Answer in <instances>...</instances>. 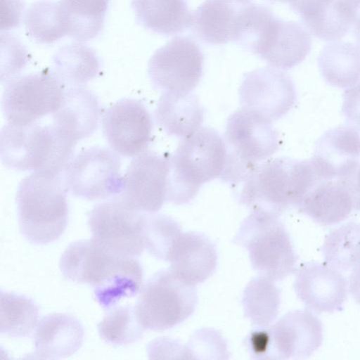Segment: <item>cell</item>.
<instances>
[{
  "mask_svg": "<svg viewBox=\"0 0 360 360\" xmlns=\"http://www.w3.org/2000/svg\"><path fill=\"white\" fill-rule=\"evenodd\" d=\"M342 112L347 124L360 131V83L345 91Z\"/></svg>",
  "mask_w": 360,
  "mask_h": 360,
  "instance_id": "obj_37",
  "label": "cell"
},
{
  "mask_svg": "<svg viewBox=\"0 0 360 360\" xmlns=\"http://www.w3.org/2000/svg\"><path fill=\"white\" fill-rule=\"evenodd\" d=\"M311 46V36L302 25L274 16L259 35L254 53L271 66L287 70L302 63Z\"/></svg>",
  "mask_w": 360,
  "mask_h": 360,
  "instance_id": "obj_18",
  "label": "cell"
},
{
  "mask_svg": "<svg viewBox=\"0 0 360 360\" xmlns=\"http://www.w3.org/2000/svg\"><path fill=\"white\" fill-rule=\"evenodd\" d=\"M349 288L353 298L360 304V265L352 269L349 280Z\"/></svg>",
  "mask_w": 360,
  "mask_h": 360,
  "instance_id": "obj_41",
  "label": "cell"
},
{
  "mask_svg": "<svg viewBox=\"0 0 360 360\" xmlns=\"http://www.w3.org/2000/svg\"><path fill=\"white\" fill-rule=\"evenodd\" d=\"M131 6L139 22L158 34L173 35L192 26L186 0H132Z\"/></svg>",
  "mask_w": 360,
  "mask_h": 360,
  "instance_id": "obj_27",
  "label": "cell"
},
{
  "mask_svg": "<svg viewBox=\"0 0 360 360\" xmlns=\"http://www.w3.org/2000/svg\"><path fill=\"white\" fill-rule=\"evenodd\" d=\"M120 166V158L114 150L101 147L84 150L65 167L67 190L75 197L90 200L117 195L124 186Z\"/></svg>",
  "mask_w": 360,
  "mask_h": 360,
  "instance_id": "obj_11",
  "label": "cell"
},
{
  "mask_svg": "<svg viewBox=\"0 0 360 360\" xmlns=\"http://www.w3.org/2000/svg\"><path fill=\"white\" fill-rule=\"evenodd\" d=\"M74 147L53 124L15 126L6 123L1 131V162L15 170L63 172Z\"/></svg>",
  "mask_w": 360,
  "mask_h": 360,
  "instance_id": "obj_7",
  "label": "cell"
},
{
  "mask_svg": "<svg viewBox=\"0 0 360 360\" xmlns=\"http://www.w3.org/2000/svg\"><path fill=\"white\" fill-rule=\"evenodd\" d=\"M25 25L27 34L40 43L51 44L66 34L58 2L41 0L27 9Z\"/></svg>",
  "mask_w": 360,
  "mask_h": 360,
  "instance_id": "obj_35",
  "label": "cell"
},
{
  "mask_svg": "<svg viewBox=\"0 0 360 360\" xmlns=\"http://www.w3.org/2000/svg\"><path fill=\"white\" fill-rule=\"evenodd\" d=\"M252 0H205L193 13V30L204 43L233 41Z\"/></svg>",
  "mask_w": 360,
  "mask_h": 360,
  "instance_id": "obj_21",
  "label": "cell"
},
{
  "mask_svg": "<svg viewBox=\"0 0 360 360\" xmlns=\"http://www.w3.org/2000/svg\"><path fill=\"white\" fill-rule=\"evenodd\" d=\"M290 5L309 32L321 40H338L352 26L340 0H296Z\"/></svg>",
  "mask_w": 360,
  "mask_h": 360,
  "instance_id": "obj_26",
  "label": "cell"
},
{
  "mask_svg": "<svg viewBox=\"0 0 360 360\" xmlns=\"http://www.w3.org/2000/svg\"><path fill=\"white\" fill-rule=\"evenodd\" d=\"M181 233L180 225L162 214H146L145 248L156 259L167 262L170 250Z\"/></svg>",
  "mask_w": 360,
  "mask_h": 360,
  "instance_id": "obj_36",
  "label": "cell"
},
{
  "mask_svg": "<svg viewBox=\"0 0 360 360\" xmlns=\"http://www.w3.org/2000/svg\"><path fill=\"white\" fill-rule=\"evenodd\" d=\"M146 214L118 198L98 204L88 214L92 239L112 254L138 257L145 249Z\"/></svg>",
  "mask_w": 360,
  "mask_h": 360,
  "instance_id": "obj_10",
  "label": "cell"
},
{
  "mask_svg": "<svg viewBox=\"0 0 360 360\" xmlns=\"http://www.w3.org/2000/svg\"><path fill=\"white\" fill-rule=\"evenodd\" d=\"M321 181L311 160L277 158L257 165L236 189L241 204L280 215Z\"/></svg>",
  "mask_w": 360,
  "mask_h": 360,
  "instance_id": "obj_3",
  "label": "cell"
},
{
  "mask_svg": "<svg viewBox=\"0 0 360 360\" xmlns=\"http://www.w3.org/2000/svg\"><path fill=\"white\" fill-rule=\"evenodd\" d=\"M33 338L37 358L61 359L71 356L80 349L84 330L75 316L65 313H52L41 318Z\"/></svg>",
  "mask_w": 360,
  "mask_h": 360,
  "instance_id": "obj_23",
  "label": "cell"
},
{
  "mask_svg": "<svg viewBox=\"0 0 360 360\" xmlns=\"http://www.w3.org/2000/svg\"><path fill=\"white\" fill-rule=\"evenodd\" d=\"M340 2L353 30H360V0H340Z\"/></svg>",
  "mask_w": 360,
  "mask_h": 360,
  "instance_id": "obj_40",
  "label": "cell"
},
{
  "mask_svg": "<svg viewBox=\"0 0 360 360\" xmlns=\"http://www.w3.org/2000/svg\"><path fill=\"white\" fill-rule=\"evenodd\" d=\"M155 117L169 135L186 138L200 128L204 110L191 91H165L158 101Z\"/></svg>",
  "mask_w": 360,
  "mask_h": 360,
  "instance_id": "obj_25",
  "label": "cell"
},
{
  "mask_svg": "<svg viewBox=\"0 0 360 360\" xmlns=\"http://www.w3.org/2000/svg\"><path fill=\"white\" fill-rule=\"evenodd\" d=\"M67 188L62 172L34 171L19 184L15 201L19 229L35 245H47L64 233L68 219Z\"/></svg>",
  "mask_w": 360,
  "mask_h": 360,
  "instance_id": "obj_2",
  "label": "cell"
},
{
  "mask_svg": "<svg viewBox=\"0 0 360 360\" xmlns=\"http://www.w3.org/2000/svg\"><path fill=\"white\" fill-rule=\"evenodd\" d=\"M204 56L188 37H176L158 49L148 62V75L158 89L191 91L202 75Z\"/></svg>",
  "mask_w": 360,
  "mask_h": 360,
  "instance_id": "obj_12",
  "label": "cell"
},
{
  "mask_svg": "<svg viewBox=\"0 0 360 360\" xmlns=\"http://www.w3.org/2000/svg\"><path fill=\"white\" fill-rule=\"evenodd\" d=\"M53 60V70L65 86H82L95 78L100 70V61L96 52L81 44L61 47Z\"/></svg>",
  "mask_w": 360,
  "mask_h": 360,
  "instance_id": "obj_30",
  "label": "cell"
},
{
  "mask_svg": "<svg viewBox=\"0 0 360 360\" xmlns=\"http://www.w3.org/2000/svg\"><path fill=\"white\" fill-rule=\"evenodd\" d=\"M109 0H60V15L66 34L85 41L102 30Z\"/></svg>",
  "mask_w": 360,
  "mask_h": 360,
  "instance_id": "obj_29",
  "label": "cell"
},
{
  "mask_svg": "<svg viewBox=\"0 0 360 360\" xmlns=\"http://www.w3.org/2000/svg\"><path fill=\"white\" fill-rule=\"evenodd\" d=\"M1 30L11 29L18 25L23 4L21 0H2Z\"/></svg>",
  "mask_w": 360,
  "mask_h": 360,
  "instance_id": "obj_39",
  "label": "cell"
},
{
  "mask_svg": "<svg viewBox=\"0 0 360 360\" xmlns=\"http://www.w3.org/2000/svg\"><path fill=\"white\" fill-rule=\"evenodd\" d=\"M100 338L113 346H127L140 340L145 329L139 323L134 307L124 305L109 309L98 323Z\"/></svg>",
  "mask_w": 360,
  "mask_h": 360,
  "instance_id": "obj_34",
  "label": "cell"
},
{
  "mask_svg": "<svg viewBox=\"0 0 360 360\" xmlns=\"http://www.w3.org/2000/svg\"><path fill=\"white\" fill-rule=\"evenodd\" d=\"M353 197L354 209L360 210V168L349 177Z\"/></svg>",
  "mask_w": 360,
  "mask_h": 360,
  "instance_id": "obj_42",
  "label": "cell"
},
{
  "mask_svg": "<svg viewBox=\"0 0 360 360\" xmlns=\"http://www.w3.org/2000/svg\"><path fill=\"white\" fill-rule=\"evenodd\" d=\"M297 207L322 225L335 224L345 220L354 208L349 177L319 182L307 193Z\"/></svg>",
  "mask_w": 360,
  "mask_h": 360,
  "instance_id": "obj_24",
  "label": "cell"
},
{
  "mask_svg": "<svg viewBox=\"0 0 360 360\" xmlns=\"http://www.w3.org/2000/svg\"><path fill=\"white\" fill-rule=\"evenodd\" d=\"M321 251L326 264L338 271L360 265V223L348 222L331 231Z\"/></svg>",
  "mask_w": 360,
  "mask_h": 360,
  "instance_id": "obj_32",
  "label": "cell"
},
{
  "mask_svg": "<svg viewBox=\"0 0 360 360\" xmlns=\"http://www.w3.org/2000/svg\"><path fill=\"white\" fill-rule=\"evenodd\" d=\"M197 304L195 285L183 282L168 269L157 271L142 286L134 310L145 330L162 331L187 319Z\"/></svg>",
  "mask_w": 360,
  "mask_h": 360,
  "instance_id": "obj_8",
  "label": "cell"
},
{
  "mask_svg": "<svg viewBox=\"0 0 360 360\" xmlns=\"http://www.w3.org/2000/svg\"><path fill=\"white\" fill-rule=\"evenodd\" d=\"M311 161L322 181L347 178L360 162V134L345 124L326 131L318 139Z\"/></svg>",
  "mask_w": 360,
  "mask_h": 360,
  "instance_id": "obj_19",
  "label": "cell"
},
{
  "mask_svg": "<svg viewBox=\"0 0 360 360\" xmlns=\"http://www.w3.org/2000/svg\"><path fill=\"white\" fill-rule=\"evenodd\" d=\"M297 297L305 307L317 313L341 310L346 300V278L336 269L316 262H306L297 270Z\"/></svg>",
  "mask_w": 360,
  "mask_h": 360,
  "instance_id": "obj_17",
  "label": "cell"
},
{
  "mask_svg": "<svg viewBox=\"0 0 360 360\" xmlns=\"http://www.w3.org/2000/svg\"><path fill=\"white\" fill-rule=\"evenodd\" d=\"M152 127L144 105L131 98L118 101L103 117V130L109 145L125 157L137 156L148 148Z\"/></svg>",
  "mask_w": 360,
  "mask_h": 360,
  "instance_id": "obj_15",
  "label": "cell"
},
{
  "mask_svg": "<svg viewBox=\"0 0 360 360\" xmlns=\"http://www.w3.org/2000/svg\"><path fill=\"white\" fill-rule=\"evenodd\" d=\"M245 343L252 359H269L270 337L267 327L252 331Z\"/></svg>",
  "mask_w": 360,
  "mask_h": 360,
  "instance_id": "obj_38",
  "label": "cell"
},
{
  "mask_svg": "<svg viewBox=\"0 0 360 360\" xmlns=\"http://www.w3.org/2000/svg\"><path fill=\"white\" fill-rule=\"evenodd\" d=\"M225 139L226 160L221 179L238 185L257 166L279 148L280 139L271 121L243 108L228 119Z\"/></svg>",
  "mask_w": 360,
  "mask_h": 360,
  "instance_id": "obj_6",
  "label": "cell"
},
{
  "mask_svg": "<svg viewBox=\"0 0 360 360\" xmlns=\"http://www.w3.org/2000/svg\"><path fill=\"white\" fill-rule=\"evenodd\" d=\"M39 307L31 298L13 292L1 290V334L11 338H25L36 328Z\"/></svg>",
  "mask_w": 360,
  "mask_h": 360,
  "instance_id": "obj_33",
  "label": "cell"
},
{
  "mask_svg": "<svg viewBox=\"0 0 360 360\" xmlns=\"http://www.w3.org/2000/svg\"><path fill=\"white\" fill-rule=\"evenodd\" d=\"M217 259L214 244L205 235L191 231L180 233L170 250L167 262L169 269L177 278L196 285L214 274Z\"/></svg>",
  "mask_w": 360,
  "mask_h": 360,
  "instance_id": "obj_20",
  "label": "cell"
},
{
  "mask_svg": "<svg viewBox=\"0 0 360 360\" xmlns=\"http://www.w3.org/2000/svg\"><path fill=\"white\" fill-rule=\"evenodd\" d=\"M281 303V292L274 281L258 276L245 286L242 304L245 316L252 326L266 328L276 319Z\"/></svg>",
  "mask_w": 360,
  "mask_h": 360,
  "instance_id": "obj_31",
  "label": "cell"
},
{
  "mask_svg": "<svg viewBox=\"0 0 360 360\" xmlns=\"http://www.w3.org/2000/svg\"><path fill=\"white\" fill-rule=\"evenodd\" d=\"M233 243L248 250L252 268L261 276L277 281L295 271L297 255L278 214L252 210Z\"/></svg>",
  "mask_w": 360,
  "mask_h": 360,
  "instance_id": "obj_5",
  "label": "cell"
},
{
  "mask_svg": "<svg viewBox=\"0 0 360 360\" xmlns=\"http://www.w3.org/2000/svg\"><path fill=\"white\" fill-rule=\"evenodd\" d=\"M171 156L145 152L130 162L123 191L117 198L140 212L152 214L167 201Z\"/></svg>",
  "mask_w": 360,
  "mask_h": 360,
  "instance_id": "obj_13",
  "label": "cell"
},
{
  "mask_svg": "<svg viewBox=\"0 0 360 360\" xmlns=\"http://www.w3.org/2000/svg\"><path fill=\"white\" fill-rule=\"evenodd\" d=\"M100 116L97 98L83 86L65 90L59 108L53 113V125L65 139L76 145L96 129Z\"/></svg>",
  "mask_w": 360,
  "mask_h": 360,
  "instance_id": "obj_22",
  "label": "cell"
},
{
  "mask_svg": "<svg viewBox=\"0 0 360 360\" xmlns=\"http://www.w3.org/2000/svg\"><path fill=\"white\" fill-rule=\"evenodd\" d=\"M318 66L321 76L330 86L352 87L360 81V51L348 42L328 44L320 53Z\"/></svg>",
  "mask_w": 360,
  "mask_h": 360,
  "instance_id": "obj_28",
  "label": "cell"
},
{
  "mask_svg": "<svg viewBox=\"0 0 360 360\" xmlns=\"http://www.w3.org/2000/svg\"><path fill=\"white\" fill-rule=\"evenodd\" d=\"M65 85L53 70L12 79L6 83L1 105L7 123L27 126L60 107Z\"/></svg>",
  "mask_w": 360,
  "mask_h": 360,
  "instance_id": "obj_9",
  "label": "cell"
},
{
  "mask_svg": "<svg viewBox=\"0 0 360 360\" xmlns=\"http://www.w3.org/2000/svg\"><path fill=\"white\" fill-rule=\"evenodd\" d=\"M271 2H280V3H288L289 4H291L296 0H267Z\"/></svg>",
  "mask_w": 360,
  "mask_h": 360,
  "instance_id": "obj_44",
  "label": "cell"
},
{
  "mask_svg": "<svg viewBox=\"0 0 360 360\" xmlns=\"http://www.w3.org/2000/svg\"><path fill=\"white\" fill-rule=\"evenodd\" d=\"M226 145L219 133L200 128L184 138L171 156L167 201L188 203L206 182L221 177L226 165Z\"/></svg>",
  "mask_w": 360,
  "mask_h": 360,
  "instance_id": "obj_4",
  "label": "cell"
},
{
  "mask_svg": "<svg viewBox=\"0 0 360 360\" xmlns=\"http://www.w3.org/2000/svg\"><path fill=\"white\" fill-rule=\"evenodd\" d=\"M269 359H302L311 355L323 341V325L309 310L290 311L267 327Z\"/></svg>",
  "mask_w": 360,
  "mask_h": 360,
  "instance_id": "obj_16",
  "label": "cell"
},
{
  "mask_svg": "<svg viewBox=\"0 0 360 360\" xmlns=\"http://www.w3.org/2000/svg\"><path fill=\"white\" fill-rule=\"evenodd\" d=\"M353 33L356 39L357 48L360 51V30H353Z\"/></svg>",
  "mask_w": 360,
  "mask_h": 360,
  "instance_id": "obj_43",
  "label": "cell"
},
{
  "mask_svg": "<svg viewBox=\"0 0 360 360\" xmlns=\"http://www.w3.org/2000/svg\"><path fill=\"white\" fill-rule=\"evenodd\" d=\"M239 96L243 108L272 122L290 111L295 103L297 92L287 74L274 68H262L245 75Z\"/></svg>",
  "mask_w": 360,
  "mask_h": 360,
  "instance_id": "obj_14",
  "label": "cell"
},
{
  "mask_svg": "<svg viewBox=\"0 0 360 360\" xmlns=\"http://www.w3.org/2000/svg\"><path fill=\"white\" fill-rule=\"evenodd\" d=\"M59 267L65 279L90 285L96 302L108 310L135 296L143 286V269L135 257L112 254L92 238L71 243Z\"/></svg>",
  "mask_w": 360,
  "mask_h": 360,
  "instance_id": "obj_1",
  "label": "cell"
}]
</instances>
